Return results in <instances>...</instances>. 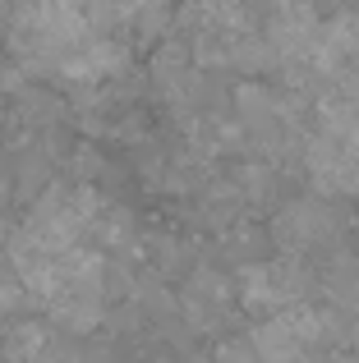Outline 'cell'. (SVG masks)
Instances as JSON below:
<instances>
[{"mask_svg": "<svg viewBox=\"0 0 359 363\" xmlns=\"http://www.w3.org/2000/svg\"><path fill=\"white\" fill-rule=\"evenodd\" d=\"M341 230H346V216L327 198H290L272 221V244L299 262L304 253H323L327 244H336Z\"/></svg>", "mask_w": 359, "mask_h": 363, "instance_id": "6da1fadb", "label": "cell"}, {"mask_svg": "<svg viewBox=\"0 0 359 363\" xmlns=\"http://www.w3.org/2000/svg\"><path fill=\"white\" fill-rule=\"evenodd\" d=\"M309 290H314V276L295 257H263L240 272V299L249 308H263L267 318L295 308V303H309Z\"/></svg>", "mask_w": 359, "mask_h": 363, "instance_id": "7a4b0ae2", "label": "cell"}, {"mask_svg": "<svg viewBox=\"0 0 359 363\" xmlns=\"http://www.w3.org/2000/svg\"><path fill=\"white\" fill-rule=\"evenodd\" d=\"M180 308H184V318L194 322L198 331H212V327H221V322L231 318L235 290L216 267H194L189 281H184V290H180Z\"/></svg>", "mask_w": 359, "mask_h": 363, "instance_id": "3957f363", "label": "cell"}, {"mask_svg": "<svg viewBox=\"0 0 359 363\" xmlns=\"http://www.w3.org/2000/svg\"><path fill=\"white\" fill-rule=\"evenodd\" d=\"M125 65H129V46L120 37H92V42H83L60 65V79L65 83H101V79H116Z\"/></svg>", "mask_w": 359, "mask_h": 363, "instance_id": "277c9868", "label": "cell"}, {"mask_svg": "<svg viewBox=\"0 0 359 363\" xmlns=\"http://www.w3.org/2000/svg\"><path fill=\"white\" fill-rule=\"evenodd\" d=\"M323 290L336 308L359 318V253H336L323 272Z\"/></svg>", "mask_w": 359, "mask_h": 363, "instance_id": "5b68a950", "label": "cell"}, {"mask_svg": "<svg viewBox=\"0 0 359 363\" xmlns=\"http://www.w3.org/2000/svg\"><path fill=\"white\" fill-rule=\"evenodd\" d=\"M55 331L46 327V322H14V327L5 331V345H0V359H14V363H42L46 345H51Z\"/></svg>", "mask_w": 359, "mask_h": 363, "instance_id": "8992f818", "label": "cell"}, {"mask_svg": "<svg viewBox=\"0 0 359 363\" xmlns=\"http://www.w3.org/2000/svg\"><path fill=\"white\" fill-rule=\"evenodd\" d=\"M216 363H263V359L253 354L249 336H231V340H221V345H216Z\"/></svg>", "mask_w": 359, "mask_h": 363, "instance_id": "52a82bcc", "label": "cell"}]
</instances>
